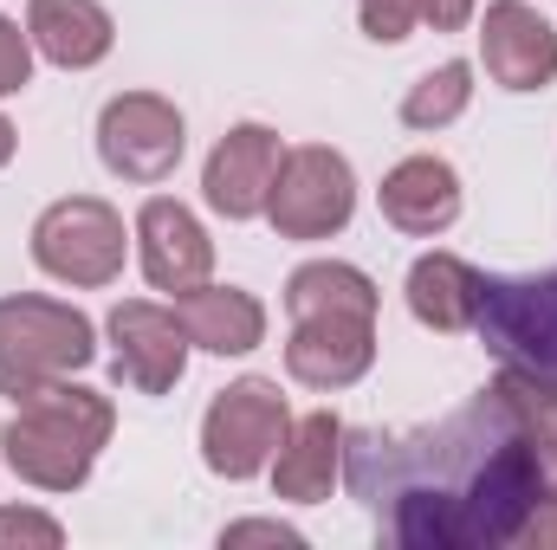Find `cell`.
Returning a JSON list of instances; mask_svg holds the SVG:
<instances>
[{"label":"cell","mask_w":557,"mask_h":550,"mask_svg":"<svg viewBox=\"0 0 557 550\" xmlns=\"http://www.w3.org/2000/svg\"><path fill=\"white\" fill-rule=\"evenodd\" d=\"M344 486L403 550H499L519 545L552 479L525 421L486 383L409 434L344 427Z\"/></svg>","instance_id":"6da1fadb"},{"label":"cell","mask_w":557,"mask_h":550,"mask_svg":"<svg viewBox=\"0 0 557 550\" xmlns=\"http://www.w3.org/2000/svg\"><path fill=\"white\" fill-rule=\"evenodd\" d=\"M111 427H117V409L65 376V383L33 389L26 402H13V421L0 427V460L39 492H78L91 479Z\"/></svg>","instance_id":"7a4b0ae2"},{"label":"cell","mask_w":557,"mask_h":550,"mask_svg":"<svg viewBox=\"0 0 557 550\" xmlns=\"http://www.w3.org/2000/svg\"><path fill=\"white\" fill-rule=\"evenodd\" d=\"M91 357H98V330L78 304L39 291L0 298V396L26 402L33 389L78 376Z\"/></svg>","instance_id":"3957f363"},{"label":"cell","mask_w":557,"mask_h":550,"mask_svg":"<svg viewBox=\"0 0 557 550\" xmlns=\"http://www.w3.org/2000/svg\"><path fill=\"white\" fill-rule=\"evenodd\" d=\"M124 214L98 195H65L52 201L39 221H33V260L39 273L59 278V285H78V291H98V285H117L124 278Z\"/></svg>","instance_id":"277c9868"},{"label":"cell","mask_w":557,"mask_h":550,"mask_svg":"<svg viewBox=\"0 0 557 550\" xmlns=\"http://www.w3.org/2000/svg\"><path fill=\"white\" fill-rule=\"evenodd\" d=\"M473 330L506 370H525V376L557 389V273H525V278L486 273Z\"/></svg>","instance_id":"5b68a950"},{"label":"cell","mask_w":557,"mask_h":550,"mask_svg":"<svg viewBox=\"0 0 557 550\" xmlns=\"http://www.w3.org/2000/svg\"><path fill=\"white\" fill-rule=\"evenodd\" d=\"M285 427H292V409H285L278 383L240 376V383H227L208 402V414H201V460L221 479H253V473L273 466Z\"/></svg>","instance_id":"8992f818"},{"label":"cell","mask_w":557,"mask_h":550,"mask_svg":"<svg viewBox=\"0 0 557 550\" xmlns=\"http://www.w3.org/2000/svg\"><path fill=\"white\" fill-rule=\"evenodd\" d=\"M357 214V175L337 149L324 142H298L285 149L273 182V201H267V221H273L278 240H331L344 234Z\"/></svg>","instance_id":"52a82bcc"},{"label":"cell","mask_w":557,"mask_h":550,"mask_svg":"<svg viewBox=\"0 0 557 550\" xmlns=\"http://www.w3.org/2000/svg\"><path fill=\"white\" fill-rule=\"evenodd\" d=\"M182 149H188V124L156 91H124V98H111L98 111V155L124 182H143V188L169 182L175 162H182Z\"/></svg>","instance_id":"ba28073f"},{"label":"cell","mask_w":557,"mask_h":550,"mask_svg":"<svg viewBox=\"0 0 557 550\" xmlns=\"http://www.w3.org/2000/svg\"><path fill=\"white\" fill-rule=\"evenodd\" d=\"M188 330H182V317L169 311V304H156V298H124L117 311H111V370H117V383L124 389H137V396H169L175 383H182V370H188Z\"/></svg>","instance_id":"9c48e42d"},{"label":"cell","mask_w":557,"mask_h":550,"mask_svg":"<svg viewBox=\"0 0 557 550\" xmlns=\"http://www.w3.org/2000/svg\"><path fill=\"white\" fill-rule=\"evenodd\" d=\"M376 363V317H357V311H311V317H292V337H285V376L305 383V389H350L363 383Z\"/></svg>","instance_id":"30bf717a"},{"label":"cell","mask_w":557,"mask_h":550,"mask_svg":"<svg viewBox=\"0 0 557 550\" xmlns=\"http://www.w3.org/2000/svg\"><path fill=\"white\" fill-rule=\"evenodd\" d=\"M278 162H285V142L267 124H234L227 137L208 149V168H201V195L221 221H260L267 201H273Z\"/></svg>","instance_id":"8fae6325"},{"label":"cell","mask_w":557,"mask_h":550,"mask_svg":"<svg viewBox=\"0 0 557 550\" xmlns=\"http://www.w3.org/2000/svg\"><path fill=\"white\" fill-rule=\"evenodd\" d=\"M480 65L499 91L557 85V26L525 0H493L480 20Z\"/></svg>","instance_id":"7c38bea8"},{"label":"cell","mask_w":557,"mask_h":550,"mask_svg":"<svg viewBox=\"0 0 557 550\" xmlns=\"http://www.w3.org/2000/svg\"><path fill=\"white\" fill-rule=\"evenodd\" d=\"M137 253H143V278H149L156 291H169V298L208 285V273H214V240H208L201 221H195L182 201H169V195H149L137 208Z\"/></svg>","instance_id":"4fadbf2b"},{"label":"cell","mask_w":557,"mask_h":550,"mask_svg":"<svg viewBox=\"0 0 557 550\" xmlns=\"http://www.w3.org/2000/svg\"><path fill=\"white\" fill-rule=\"evenodd\" d=\"M376 201H383V221H389L396 234L434 240V234H447V227L460 221V175H454V162H441V155H409V162H396V168L383 175Z\"/></svg>","instance_id":"5bb4252c"},{"label":"cell","mask_w":557,"mask_h":550,"mask_svg":"<svg viewBox=\"0 0 557 550\" xmlns=\"http://www.w3.org/2000/svg\"><path fill=\"white\" fill-rule=\"evenodd\" d=\"M273 492L278 499H292V505H318V499H331V486H337V473H344V421L337 414H298L292 427H285V440H278L273 453Z\"/></svg>","instance_id":"9a60e30c"},{"label":"cell","mask_w":557,"mask_h":550,"mask_svg":"<svg viewBox=\"0 0 557 550\" xmlns=\"http://www.w3.org/2000/svg\"><path fill=\"white\" fill-rule=\"evenodd\" d=\"M26 39L39 59H52L59 72H91L111 59L117 46V20L98 0H33L26 7Z\"/></svg>","instance_id":"2e32d148"},{"label":"cell","mask_w":557,"mask_h":550,"mask_svg":"<svg viewBox=\"0 0 557 550\" xmlns=\"http://www.w3.org/2000/svg\"><path fill=\"white\" fill-rule=\"evenodd\" d=\"M175 317H182L188 343L208 357H247L267 343V304L240 285H195L175 298Z\"/></svg>","instance_id":"e0dca14e"},{"label":"cell","mask_w":557,"mask_h":550,"mask_svg":"<svg viewBox=\"0 0 557 550\" xmlns=\"http://www.w3.org/2000/svg\"><path fill=\"white\" fill-rule=\"evenodd\" d=\"M480 285H486V273L467 266L460 253H421L416 266H409V285H403V291H409L416 324L454 337V330H473V317H480Z\"/></svg>","instance_id":"ac0fdd59"},{"label":"cell","mask_w":557,"mask_h":550,"mask_svg":"<svg viewBox=\"0 0 557 550\" xmlns=\"http://www.w3.org/2000/svg\"><path fill=\"white\" fill-rule=\"evenodd\" d=\"M383 291L363 266H344V260H311L285 278V311L292 317H311V311H357V317H376Z\"/></svg>","instance_id":"d6986e66"},{"label":"cell","mask_w":557,"mask_h":550,"mask_svg":"<svg viewBox=\"0 0 557 550\" xmlns=\"http://www.w3.org/2000/svg\"><path fill=\"white\" fill-rule=\"evenodd\" d=\"M467 104H473V65H467V59H447V65L421 72L416 85H409L403 124H409V130H447Z\"/></svg>","instance_id":"ffe728a7"},{"label":"cell","mask_w":557,"mask_h":550,"mask_svg":"<svg viewBox=\"0 0 557 550\" xmlns=\"http://www.w3.org/2000/svg\"><path fill=\"white\" fill-rule=\"evenodd\" d=\"M493 389H499V396L512 402V414L525 421V434H532V447H539L545 479H557V389H552V383H539V376H525V370H506V363H499Z\"/></svg>","instance_id":"44dd1931"},{"label":"cell","mask_w":557,"mask_h":550,"mask_svg":"<svg viewBox=\"0 0 557 550\" xmlns=\"http://www.w3.org/2000/svg\"><path fill=\"white\" fill-rule=\"evenodd\" d=\"M357 20H363V33H370L376 46H403V39L416 33L421 7L416 0H357Z\"/></svg>","instance_id":"7402d4cb"},{"label":"cell","mask_w":557,"mask_h":550,"mask_svg":"<svg viewBox=\"0 0 557 550\" xmlns=\"http://www.w3.org/2000/svg\"><path fill=\"white\" fill-rule=\"evenodd\" d=\"M0 545H39V550H59L65 545V525L33 512V505H7L0 512Z\"/></svg>","instance_id":"603a6c76"},{"label":"cell","mask_w":557,"mask_h":550,"mask_svg":"<svg viewBox=\"0 0 557 550\" xmlns=\"http://www.w3.org/2000/svg\"><path fill=\"white\" fill-rule=\"evenodd\" d=\"M26 85H33V39L0 13V98H13Z\"/></svg>","instance_id":"cb8c5ba5"},{"label":"cell","mask_w":557,"mask_h":550,"mask_svg":"<svg viewBox=\"0 0 557 550\" xmlns=\"http://www.w3.org/2000/svg\"><path fill=\"white\" fill-rule=\"evenodd\" d=\"M221 545H227V550H240V545H285V550H298L305 538H298L292 525H278V518H240V525H227V532H221Z\"/></svg>","instance_id":"d4e9b609"},{"label":"cell","mask_w":557,"mask_h":550,"mask_svg":"<svg viewBox=\"0 0 557 550\" xmlns=\"http://www.w3.org/2000/svg\"><path fill=\"white\" fill-rule=\"evenodd\" d=\"M519 545H532V550H557V479L545 486V499H539V512L525 518V532H519Z\"/></svg>","instance_id":"484cf974"},{"label":"cell","mask_w":557,"mask_h":550,"mask_svg":"<svg viewBox=\"0 0 557 550\" xmlns=\"http://www.w3.org/2000/svg\"><path fill=\"white\" fill-rule=\"evenodd\" d=\"M421 7V20L434 26V33H460L473 13H480V0H416Z\"/></svg>","instance_id":"4316f807"},{"label":"cell","mask_w":557,"mask_h":550,"mask_svg":"<svg viewBox=\"0 0 557 550\" xmlns=\"http://www.w3.org/2000/svg\"><path fill=\"white\" fill-rule=\"evenodd\" d=\"M13 149H20V137H13V124H7V117H0V168H7V162H13Z\"/></svg>","instance_id":"83f0119b"}]
</instances>
